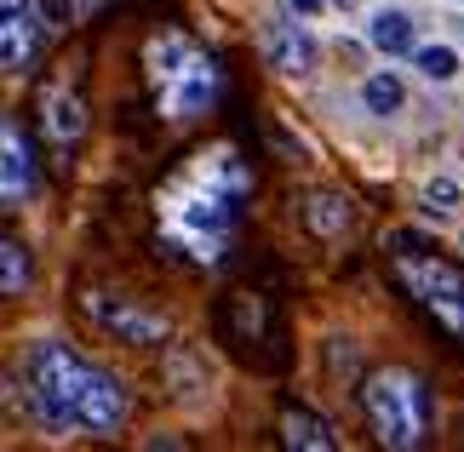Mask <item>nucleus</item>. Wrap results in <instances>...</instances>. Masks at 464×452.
<instances>
[{"label":"nucleus","instance_id":"13","mask_svg":"<svg viewBox=\"0 0 464 452\" xmlns=\"http://www.w3.org/2000/svg\"><path fill=\"white\" fill-rule=\"evenodd\" d=\"M327 378L333 384H344V389H362L367 378H362V355H355V338H327Z\"/></svg>","mask_w":464,"mask_h":452},{"label":"nucleus","instance_id":"4","mask_svg":"<svg viewBox=\"0 0 464 452\" xmlns=\"http://www.w3.org/2000/svg\"><path fill=\"white\" fill-rule=\"evenodd\" d=\"M150 81H155L160 115H172V120L201 115L207 103L218 98V63H212L201 46L178 41V34H167V41L150 46Z\"/></svg>","mask_w":464,"mask_h":452},{"label":"nucleus","instance_id":"18","mask_svg":"<svg viewBox=\"0 0 464 452\" xmlns=\"http://www.w3.org/2000/svg\"><path fill=\"white\" fill-rule=\"evenodd\" d=\"M424 201H430V212H453V184H448V178H436V184L424 189Z\"/></svg>","mask_w":464,"mask_h":452},{"label":"nucleus","instance_id":"17","mask_svg":"<svg viewBox=\"0 0 464 452\" xmlns=\"http://www.w3.org/2000/svg\"><path fill=\"white\" fill-rule=\"evenodd\" d=\"M362 103H367V115H396L401 110V81L396 75H372L362 86Z\"/></svg>","mask_w":464,"mask_h":452},{"label":"nucleus","instance_id":"10","mask_svg":"<svg viewBox=\"0 0 464 452\" xmlns=\"http://www.w3.org/2000/svg\"><path fill=\"white\" fill-rule=\"evenodd\" d=\"M298 218H304V229H310V235H321V241H338V235H350L355 212H350V201H344V195H333V189H315V195H304Z\"/></svg>","mask_w":464,"mask_h":452},{"label":"nucleus","instance_id":"19","mask_svg":"<svg viewBox=\"0 0 464 452\" xmlns=\"http://www.w3.org/2000/svg\"><path fill=\"white\" fill-rule=\"evenodd\" d=\"M287 6H293V12H304V17H310V12H321V6H327V0H287Z\"/></svg>","mask_w":464,"mask_h":452},{"label":"nucleus","instance_id":"7","mask_svg":"<svg viewBox=\"0 0 464 452\" xmlns=\"http://www.w3.org/2000/svg\"><path fill=\"white\" fill-rule=\"evenodd\" d=\"M0 195H6V207L34 195V149L17 120H0Z\"/></svg>","mask_w":464,"mask_h":452},{"label":"nucleus","instance_id":"14","mask_svg":"<svg viewBox=\"0 0 464 452\" xmlns=\"http://www.w3.org/2000/svg\"><path fill=\"white\" fill-rule=\"evenodd\" d=\"M29 275H34V269H29V246L17 241V235H6V241H0V293L17 298L29 286Z\"/></svg>","mask_w":464,"mask_h":452},{"label":"nucleus","instance_id":"16","mask_svg":"<svg viewBox=\"0 0 464 452\" xmlns=\"http://www.w3.org/2000/svg\"><path fill=\"white\" fill-rule=\"evenodd\" d=\"M413 63L424 81H453L459 75V52L453 46H413Z\"/></svg>","mask_w":464,"mask_h":452},{"label":"nucleus","instance_id":"5","mask_svg":"<svg viewBox=\"0 0 464 452\" xmlns=\"http://www.w3.org/2000/svg\"><path fill=\"white\" fill-rule=\"evenodd\" d=\"M86 315H92L103 332H115L121 343H138V350H160V343L172 338V321L155 315V310H144V303H132V298L86 293Z\"/></svg>","mask_w":464,"mask_h":452},{"label":"nucleus","instance_id":"12","mask_svg":"<svg viewBox=\"0 0 464 452\" xmlns=\"http://www.w3.org/2000/svg\"><path fill=\"white\" fill-rule=\"evenodd\" d=\"M367 41L379 52H390V58H401V52H413V17L407 12H379L367 24Z\"/></svg>","mask_w":464,"mask_h":452},{"label":"nucleus","instance_id":"15","mask_svg":"<svg viewBox=\"0 0 464 452\" xmlns=\"http://www.w3.org/2000/svg\"><path fill=\"white\" fill-rule=\"evenodd\" d=\"M46 132L58 138V143H81V132H86V110H81V98H52V110H46Z\"/></svg>","mask_w":464,"mask_h":452},{"label":"nucleus","instance_id":"1","mask_svg":"<svg viewBox=\"0 0 464 452\" xmlns=\"http://www.w3.org/2000/svg\"><path fill=\"white\" fill-rule=\"evenodd\" d=\"M29 401L41 412L46 429H86V436H115L127 424V389L121 378L98 372L92 361H81L69 343H34L24 355Z\"/></svg>","mask_w":464,"mask_h":452},{"label":"nucleus","instance_id":"9","mask_svg":"<svg viewBox=\"0 0 464 452\" xmlns=\"http://www.w3.org/2000/svg\"><path fill=\"white\" fill-rule=\"evenodd\" d=\"M264 58H270L281 75H310L315 69V41L298 24H287V17H270V24H264Z\"/></svg>","mask_w":464,"mask_h":452},{"label":"nucleus","instance_id":"3","mask_svg":"<svg viewBox=\"0 0 464 452\" xmlns=\"http://www.w3.org/2000/svg\"><path fill=\"white\" fill-rule=\"evenodd\" d=\"M362 407L372 418L379 447H390V452H413V447H424V436H430V389H424V378L407 372V367L367 372Z\"/></svg>","mask_w":464,"mask_h":452},{"label":"nucleus","instance_id":"11","mask_svg":"<svg viewBox=\"0 0 464 452\" xmlns=\"http://www.w3.org/2000/svg\"><path fill=\"white\" fill-rule=\"evenodd\" d=\"M281 441L304 447V452H333L338 436L327 429V418H315L310 407H281Z\"/></svg>","mask_w":464,"mask_h":452},{"label":"nucleus","instance_id":"20","mask_svg":"<svg viewBox=\"0 0 464 452\" xmlns=\"http://www.w3.org/2000/svg\"><path fill=\"white\" fill-rule=\"evenodd\" d=\"M327 6H350V0H327Z\"/></svg>","mask_w":464,"mask_h":452},{"label":"nucleus","instance_id":"2","mask_svg":"<svg viewBox=\"0 0 464 452\" xmlns=\"http://www.w3.org/2000/svg\"><path fill=\"white\" fill-rule=\"evenodd\" d=\"M384 252H390V264H396L401 293L413 298L448 338H464V269L453 258H441V252L413 229H396L384 241Z\"/></svg>","mask_w":464,"mask_h":452},{"label":"nucleus","instance_id":"6","mask_svg":"<svg viewBox=\"0 0 464 452\" xmlns=\"http://www.w3.org/2000/svg\"><path fill=\"white\" fill-rule=\"evenodd\" d=\"M41 58V17L29 12V0H0V63L6 75H29Z\"/></svg>","mask_w":464,"mask_h":452},{"label":"nucleus","instance_id":"8","mask_svg":"<svg viewBox=\"0 0 464 452\" xmlns=\"http://www.w3.org/2000/svg\"><path fill=\"white\" fill-rule=\"evenodd\" d=\"M218 332L236 343V350H246V343H258V338H281L276 321H270V303L258 293H229L218 303Z\"/></svg>","mask_w":464,"mask_h":452}]
</instances>
